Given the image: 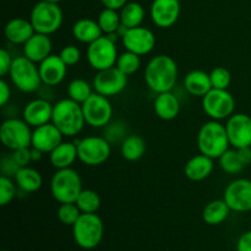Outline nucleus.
<instances>
[{
	"mask_svg": "<svg viewBox=\"0 0 251 251\" xmlns=\"http://www.w3.org/2000/svg\"><path fill=\"white\" fill-rule=\"evenodd\" d=\"M31 126L24 119L10 118L0 127V140L6 149L15 150L29 147L32 145Z\"/></svg>",
	"mask_w": 251,
	"mask_h": 251,
	"instance_id": "obj_9",
	"label": "nucleus"
},
{
	"mask_svg": "<svg viewBox=\"0 0 251 251\" xmlns=\"http://www.w3.org/2000/svg\"><path fill=\"white\" fill-rule=\"evenodd\" d=\"M154 113L157 117L162 120H173L178 117L179 112H180V102H179L178 97L172 91L163 93H157V97L153 103Z\"/></svg>",
	"mask_w": 251,
	"mask_h": 251,
	"instance_id": "obj_24",
	"label": "nucleus"
},
{
	"mask_svg": "<svg viewBox=\"0 0 251 251\" xmlns=\"http://www.w3.org/2000/svg\"><path fill=\"white\" fill-rule=\"evenodd\" d=\"M229 146L226 125L221 124L217 120L205 123L199 130L198 147L200 153L218 159L227 150H229Z\"/></svg>",
	"mask_w": 251,
	"mask_h": 251,
	"instance_id": "obj_3",
	"label": "nucleus"
},
{
	"mask_svg": "<svg viewBox=\"0 0 251 251\" xmlns=\"http://www.w3.org/2000/svg\"><path fill=\"white\" fill-rule=\"evenodd\" d=\"M42 82L49 87L58 86L64 81L68 71V66L61 60V58L55 54H50L38 65Z\"/></svg>",
	"mask_w": 251,
	"mask_h": 251,
	"instance_id": "obj_20",
	"label": "nucleus"
},
{
	"mask_svg": "<svg viewBox=\"0 0 251 251\" xmlns=\"http://www.w3.org/2000/svg\"><path fill=\"white\" fill-rule=\"evenodd\" d=\"M51 123L64 136H76L82 131L86 124L82 105L70 98L59 100L53 105Z\"/></svg>",
	"mask_w": 251,
	"mask_h": 251,
	"instance_id": "obj_2",
	"label": "nucleus"
},
{
	"mask_svg": "<svg viewBox=\"0 0 251 251\" xmlns=\"http://www.w3.org/2000/svg\"><path fill=\"white\" fill-rule=\"evenodd\" d=\"M237 251H251V230L240 235L237 242Z\"/></svg>",
	"mask_w": 251,
	"mask_h": 251,
	"instance_id": "obj_45",
	"label": "nucleus"
},
{
	"mask_svg": "<svg viewBox=\"0 0 251 251\" xmlns=\"http://www.w3.org/2000/svg\"><path fill=\"white\" fill-rule=\"evenodd\" d=\"M10 97H11V90L9 83L5 80H0V105L5 107L10 100Z\"/></svg>",
	"mask_w": 251,
	"mask_h": 251,
	"instance_id": "obj_46",
	"label": "nucleus"
},
{
	"mask_svg": "<svg viewBox=\"0 0 251 251\" xmlns=\"http://www.w3.org/2000/svg\"><path fill=\"white\" fill-rule=\"evenodd\" d=\"M115 66H117L123 74H125L126 76H130L132 75V74L136 73L140 69V66H141V58H140V55H137V54L126 50L118 56Z\"/></svg>",
	"mask_w": 251,
	"mask_h": 251,
	"instance_id": "obj_36",
	"label": "nucleus"
},
{
	"mask_svg": "<svg viewBox=\"0 0 251 251\" xmlns=\"http://www.w3.org/2000/svg\"><path fill=\"white\" fill-rule=\"evenodd\" d=\"M64 135L60 130L53 124L41 125L38 127H34L32 132V145L31 147L39 150L42 153H50L55 147L63 142Z\"/></svg>",
	"mask_w": 251,
	"mask_h": 251,
	"instance_id": "obj_18",
	"label": "nucleus"
},
{
	"mask_svg": "<svg viewBox=\"0 0 251 251\" xmlns=\"http://www.w3.org/2000/svg\"><path fill=\"white\" fill-rule=\"evenodd\" d=\"M180 16L179 0H153L151 5V19L159 28H169Z\"/></svg>",
	"mask_w": 251,
	"mask_h": 251,
	"instance_id": "obj_17",
	"label": "nucleus"
},
{
	"mask_svg": "<svg viewBox=\"0 0 251 251\" xmlns=\"http://www.w3.org/2000/svg\"><path fill=\"white\" fill-rule=\"evenodd\" d=\"M93 90L105 97H114L125 90L127 86V76L123 74L117 66L97 71L93 78Z\"/></svg>",
	"mask_w": 251,
	"mask_h": 251,
	"instance_id": "obj_13",
	"label": "nucleus"
},
{
	"mask_svg": "<svg viewBox=\"0 0 251 251\" xmlns=\"http://www.w3.org/2000/svg\"><path fill=\"white\" fill-rule=\"evenodd\" d=\"M120 150H122V156L126 161H139L146 152V142L139 135H130L125 137Z\"/></svg>",
	"mask_w": 251,
	"mask_h": 251,
	"instance_id": "obj_31",
	"label": "nucleus"
},
{
	"mask_svg": "<svg viewBox=\"0 0 251 251\" xmlns=\"http://www.w3.org/2000/svg\"><path fill=\"white\" fill-rule=\"evenodd\" d=\"M104 235L102 218L96 213H81L73 226V237L76 244L85 250H92L100 244Z\"/></svg>",
	"mask_w": 251,
	"mask_h": 251,
	"instance_id": "obj_4",
	"label": "nucleus"
},
{
	"mask_svg": "<svg viewBox=\"0 0 251 251\" xmlns=\"http://www.w3.org/2000/svg\"><path fill=\"white\" fill-rule=\"evenodd\" d=\"M16 183L11 180L10 176H0V205L6 206L16 196Z\"/></svg>",
	"mask_w": 251,
	"mask_h": 251,
	"instance_id": "obj_38",
	"label": "nucleus"
},
{
	"mask_svg": "<svg viewBox=\"0 0 251 251\" xmlns=\"http://www.w3.org/2000/svg\"><path fill=\"white\" fill-rule=\"evenodd\" d=\"M223 200L234 212H249L251 211V180L237 179L226 188Z\"/></svg>",
	"mask_w": 251,
	"mask_h": 251,
	"instance_id": "obj_15",
	"label": "nucleus"
},
{
	"mask_svg": "<svg viewBox=\"0 0 251 251\" xmlns=\"http://www.w3.org/2000/svg\"><path fill=\"white\" fill-rule=\"evenodd\" d=\"M120 20L122 25L126 28H134V27L141 26L145 20V9L139 2H126L120 9Z\"/></svg>",
	"mask_w": 251,
	"mask_h": 251,
	"instance_id": "obj_30",
	"label": "nucleus"
},
{
	"mask_svg": "<svg viewBox=\"0 0 251 251\" xmlns=\"http://www.w3.org/2000/svg\"><path fill=\"white\" fill-rule=\"evenodd\" d=\"M0 167H1L2 176H15V174L17 173V171L21 168V167L16 163V161L14 159L12 154L2 157Z\"/></svg>",
	"mask_w": 251,
	"mask_h": 251,
	"instance_id": "obj_41",
	"label": "nucleus"
},
{
	"mask_svg": "<svg viewBox=\"0 0 251 251\" xmlns=\"http://www.w3.org/2000/svg\"><path fill=\"white\" fill-rule=\"evenodd\" d=\"M97 22L103 33L105 34L117 33L119 27L122 26V20H120V14L118 10L107 9V7L100 11Z\"/></svg>",
	"mask_w": 251,
	"mask_h": 251,
	"instance_id": "obj_32",
	"label": "nucleus"
},
{
	"mask_svg": "<svg viewBox=\"0 0 251 251\" xmlns=\"http://www.w3.org/2000/svg\"><path fill=\"white\" fill-rule=\"evenodd\" d=\"M2 251H10V250H6V249H5V250H2Z\"/></svg>",
	"mask_w": 251,
	"mask_h": 251,
	"instance_id": "obj_51",
	"label": "nucleus"
},
{
	"mask_svg": "<svg viewBox=\"0 0 251 251\" xmlns=\"http://www.w3.org/2000/svg\"><path fill=\"white\" fill-rule=\"evenodd\" d=\"M202 109L211 120L228 119L234 114L235 100L228 90L212 88L202 97Z\"/></svg>",
	"mask_w": 251,
	"mask_h": 251,
	"instance_id": "obj_10",
	"label": "nucleus"
},
{
	"mask_svg": "<svg viewBox=\"0 0 251 251\" xmlns=\"http://www.w3.org/2000/svg\"><path fill=\"white\" fill-rule=\"evenodd\" d=\"M12 61H14V59H12L11 54H10L6 49L2 48L1 50H0V75H1L2 77L10 73Z\"/></svg>",
	"mask_w": 251,
	"mask_h": 251,
	"instance_id": "obj_44",
	"label": "nucleus"
},
{
	"mask_svg": "<svg viewBox=\"0 0 251 251\" xmlns=\"http://www.w3.org/2000/svg\"><path fill=\"white\" fill-rule=\"evenodd\" d=\"M118 56L117 43L109 36H102L88 44L87 61L95 70L102 71L113 68L117 64Z\"/></svg>",
	"mask_w": 251,
	"mask_h": 251,
	"instance_id": "obj_8",
	"label": "nucleus"
},
{
	"mask_svg": "<svg viewBox=\"0 0 251 251\" xmlns=\"http://www.w3.org/2000/svg\"><path fill=\"white\" fill-rule=\"evenodd\" d=\"M77 157L90 167L100 166L110 156V142L105 137L88 136L77 142Z\"/></svg>",
	"mask_w": 251,
	"mask_h": 251,
	"instance_id": "obj_11",
	"label": "nucleus"
},
{
	"mask_svg": "<svg viewBox=\"0 0 251 251\" xmlns=\"http://www.w3.org/2000/svg\"><path fill=\"white\" fill-rule=\"evenodd\" d=\"M100 2H102L103 6L107 7V9L120 10L125 4H126L127 0H100Z\"/></svg>",
	"mask_w": 251,
	"mask_h": 251,
	"instance_id": "obj_48",
	"label": "nucleus"
},
{
	"mask_svg": "<svg viewBox=\"0 0 251 251\" xmlns=\"http://www.w3.org/2000/svg\"><path fill=\"white\" fill-rule=\"evenodd\" d=\"M178 80V65L172 56L161 54L153 56L145 69V81L156 93L169 92Z\"/></svg>",
	"mask_w": 251,
	"mask_h": 251,
	"instance_id": "obj_1",
	"label": "nucleus"
},
{
	"mask_svg": "<svg viewBox=\"0 0 251 251\" xmlns=\"http://www.w3.org/2000/svg\"><path fill=\"white\" fill-rule=\"evenodd\" d=\"M10 78L17 90L25 93H33L41 88L42 78L39 68L25 55L17 56L10 69Z\"/></svg>",
	"mask_w": 251,
	"mask_h": 251,
	"instance_id": "obj_7",
	"label": "nucleus"
},
{
	"mask_svg": "<svg viewBox=\"0 0 251 251\" xmlns=\"http://www.w3.org/2000/svg\"><path fill=\"white\" fill-rule=\"evenodd\" d=\"M75 203L82 213H96L100 207V198L95 190L82 189Z\"/></svg>",
	"mask_w": 251,
	"mask_h": 251,
	"instance_id": "obj_34",
	"label": "nucleus"
},
{
	"mask_svg": "<svg viewBox=\"0 0 251 251\" xmlns=\"http://www.w3.org/2000/svg\"><path fill=\"white\" fill-rule=\"evenodd\" d=\"M77 158V145L73 142L63 141L49 153L51 166L56 169L70 168Z\"/></svg>",
	"mask_w": 251,
	"mask_h": 251,
	"instance_id": "obj_26",
	"label": "nucleus"
},
{
	"mask_svg": "<svg viewBox=\"0 0 251 251\" xmlns=\"http://www.w3.org/2000/svg\"><path fill=\"white\" fill-rule=\"evenodd\" d=\"M44 1H49V2H55V4H58V2H60L61 0H44Z\"/></svg>",
	"mask_w": 251,
	"mask_h": 251,
	"instance_id": "obj_50",
	"label": "nucleus"
},
{
	"mask_svg": "<svg viewBox=\"0 0 251 251\" xmlns=\"http://www.w3.org/2000/svg\"><path fill=\"white\" fill-rule=\"evenodd\" d=\"M15 183L17 188L21 189L25 193H36L43 185V178L41 173L31 167H21L15 174Z\"/></svg>",
	"mask_w": 251,
	"mask_h": 251,
	"instance_id": "obj_28",
	"label": "nucleus"
},
{
	"mask_svg": "<svg viewBox=\"0 0 251 251\" xmlns=\"http://www.w3.org/2000/svg\"><path fill=\"white\" fill-rule=\"evenodd\" d=\"M230 211L225 200H213L203 208L202 220L210 226H218L227 220Z\"/></svg>",
	"mask_w": 251,
	"mask_h": 251,
	"instance_id": "obj_29",
	"label": "nucleus"
},
{
	"mask_svg": "<svg viewBox=\"0 0 251 251\" xmlns=\"http://www.w3.org/2000/svg\"><path fill=\"white\" fill-rule=\"evenodd\" d=\"M237 151L240 161L245 167L251 164V147H242V149H237Z\"/></svg>",
	"mask_w": 251,
	"mask_h": 251,
	"instance_id": "obj_47",
	"label": "nucleus"
},
{
	"mask_svg": "<svg viewBox=\"0 0 251 251\" xmlns=\"http://www.w3.org/2000/svg\"><path fill=\"white\" fill-rule=\"evenodd\" d=\"M24 120L31 127H38L41 125L51 123L53 117V105L43 98H37L25 105L22 110Z\"/></svg>",
	"mask_w": 251,
	"mask_h": 251,
	"instance_id": "obj_19",
	"label": "nucleus"
},
{
	"mask_svg": "<svg viewBox=\"0 0 251 251\" xmlns=\"http://www.w3.org/2000/svg\"><path fill=\"white\" fill-rule=\"evenodd\" d=\"M210 77L212 88H217V90H228L230 82H232L230 73L226 68H222V66L213 69L210 73Z\"/></svg>",
	"mask_w": 251,
	"mask_h": 251,
	"instance_id": "obj_39",
	"label": "nucleus"
},
{
	"mask_svg": "<svg viewBox=\"0 0 251 251\" xmlns=\"http://www.w3.org/2000/svg\"><path fill=\"white\" fill-rule=\"evenodd\" d=\"M50 191L59 203L76 202L82 191V179L80 174L70 168L56 169L50 180Z\"/></svg>",
	"mask_w": 251,
	"mask_h": 251,
	"instance_id": "obj_5",
	"label": "nucleus"
},
{
	"mask_svg": "<svg viewBox=\"0 0 251 251\" xmlns=\"http://www.w3.org/2000/svg\"><path fill=\"white\" fill-rule=\"evenodd\" d=\"M93 86L83 78H75L68 86V96L70 100L82 104L93 95Z\"/></svg>",
	"mask_w": 251,
	"mask_h": 251,
	"instance_id": "obj_33",
	"label": "nucleus"
},
{
	"mask_svg": "<svg viewBox=\"0 0 251 251\" xmlns=\"http://www.w3.org/2000/svg\"><path fill=\"white\" fill-rule=\"evenodd\" d=\"M36 33L31 21L21 17L12 19L5 25V38L12 44H25Z\"/></svg>",
	"mask_w": 251,
	"mask_h": 251,
	"instance_id": "obj_22",
	"label": "nucleus"
},
{
	"mask_svg": "<svg viewBox=\"0 0 251 251\" xmlns=\"http://www.w3.org/2000/svg\"><path fill=\"white\" fill-rule=\"evenodd\" d=\"M80 208L77 207L75 202L73 203H61L58 208V216L59 221H60L63 225L65 226H74L76 223V221L78 220V217L81 216Z\"/></svg>",
	"mask_w": 251,
	"mask_h": 251,
	"instance_id": "obj_37",
	"label": "nucleus"
},
{
	"mask_svg": "<svg viewBox=\"0 0 251 251\" xmlns=\"http://www.w3.org/2000/svg\"><path fill=\"white\" fill-rule=\"evenodd\" d=\"M31 154H32V162H36V161H39V159L42 158V154H43V153H42L39 150L33 149V147H32Z\"/></svg>",
	"mask_w": 251,
	"mask_h": 251,
	"instance_id": "obj_49",
	"label": "nucleus"
},
{
	"mask_svg": "<svg viewBox=\"0 0 251 251\" xmlns=\"http://www.w3.org/2000/svg\"><path fill=\"white\" fill-rule=\"evenodd\" d=\"M51 39L48 34L36 33L24 44V55L36 64H41L51 54Z\"/></svg>",
	"mask_w": 251,
	"mask_h": 251,
	"instance_id": "obj_21",
	"label": "nucleus"
},
{
	"mask_svg": "<svg viewBox=\"0 0 251 251\" xmlns=\"http://www.w3.org/2000/svg\"><path fill=\"white\" fill-rule=\"evenodd\" d=\"M29 21L33 26L34 31L50 36V34L55 33L63 25V10L55 2L41 0L32 9Z\"/></svg>",
	"mask_w": 251,
	"mask_h": 251,
	"instance_id": "obj_6",
	"label": "nucleus"
},
{
	"mask_svg": "<svg viewBox=\"0 0 251 251\" xmlns=\"http://www.w3.org/2000/svg\"><path fill=\"white\" fill-rule=\"evenodd\" d=\"M123 46L126 50L132 51L137 55H147L156 47V37L151 29L146 27H134L127 28L122 37Z\"/></svg>",
	"mask_w": 251,
	"mask_h": 251,
	"instance_id": "obj_14",
	"label": "nucleus"
},
{
	"mask_svg": "<svg viewBox=\"0 0 251 251\" xmlns=\"http://www.w3.org/2000/svg\"><path fill=\"white\" fill-rule=\"evenodd\" d=\"M86 124L92 127H105L113 117V107L108 97L93 92V95L82 104Z\"/></svg>",
	"mask_w": 251,
	"mask_h": 251,
	"instance_id": "obj_12",
	"label": "nucleus"
},
{
	"mask_svg": "<svg viewBox=\"0 0 251 251\" xmlns=\"http://www.w3.org/2000/svg\"><path fill=\"white\" fill-rule=\"evenodd\" d=\"M102 29L97 21L91 19H81L74 24L73 36L80 43L91 44L102 37Z\"/></svg>",
	"mask_w": 251,
	"mask_h": 251,
	"instance_id": "obj_27",
	"label": "nucleus"
},
{
	"mask_svg": "<svg viewBox=\"0 0 251 251\" xmlns=\"http://www.w3.org/2000/svg\"><path fill=\"white\" fill-rule=\"evenodd\" d=\"M220 167L223 172L228 174H238L244 169V164L240 161L237 149L227 150L220 157Z\"/></svg>",
	"mask_w": 251,
	"mask_h": 251,
	"instance_id": "obj_35",
	"label": "nucleus"
},
{
	"mask_svg": "<svg viewBox=\"0 0 251 251\" xmlns=\"http://www.w3.org/2000/svg\"><path fill=\"white\" fill-rule=\"evenodd\" d=\"M11 154L20 167H27L29 164V162H32V154L29 147L15 150V151H12Z\"/></svg>",
	"mask_w": 251,
	"mask_h": 251,
	"instance_id": "obj_42",
	"label": "nucleus"
},
{
	"mask_svg": "<svg viewBox=\"0 0 251 251\" xmlns=\"http://www.w3.org/2000/svg\"><path fill=\"white\" fill-rule=\"evenodd\" d=\"M59 56H60L61 60L66 64V66L70 68V66L76 65V64L80 61L81 51L76 46H65L60 50Z\"/></svg>",
	"mask_w": 251,
	"mask_h": 251,
	"instance_id": "obj_40",
	"label": "nucleus"
},
{
	"mask_svg": "<svg viewBox=\"0 0 251 251\" xmlns=\"http://www.w3.org/2000/svg\"><path fill=\"white\" fill-rule=\"evenodd\" d=\"M184 87L191 96L202 98L212 90L210 74L202 70L190 71L184 78Z\"/></svg>",
	"mask_w": 251,
	"mask_h": 251,
	"instance_id": "obj_25",
	"label": "nucleus"
},
{
	"mask_svg": "<svg viewBox=\"0 0 251 251\" xmlns=\"http://www.w3.org/2000/svg\"><path fill=\"white\" fill-rule=\"evenodd\" d=\"M124 129H122L120 123H114V124H108L107 129H105V139L112 144V142L117 141L124 137Z\"/></svg>",
	"mask_w": 251,
	"mask_h": 251,
	"instance_id": "obj_43",
	"label": "nucleus"
},
{
	"mask_svg": "<svg viewBox=\"0 0 251 251\" xmlns=\"http://www.w3.org/2000/svg\"><path fill=\"white\" fill-rule=\"evenodd\" d=\"M213 158L200 153L194 156L186 162L184 167V174L191 181H201L208 178L213 171Z\"/></svg>",
	"mask_w": 251,
	"mask_h": 251,
	"instance_id": "obj_23",
	"label": "nucleus"
},
{
	"mask_svg": "<svg viewBox=\"0 0 251 251\" xmlns=\"http://www.w3.org/2000/svg\"><path fill=\"white\" fill-rule=\"evenodd\" d=\"M230 146L234 149L251 147V117L243 113L233 114L226 124Z\"/></svg>",
	"mask_w": 251,
	"mask_h": 251,
	"instance_id": "obj_16",
	"label": "nucleus"
}]
</instances>
